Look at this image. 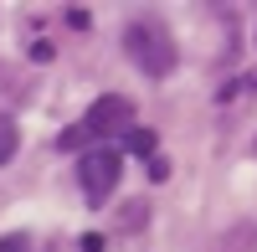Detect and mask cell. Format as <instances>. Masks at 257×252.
Returning <instances> with one entry per match:
<instances>
[{"instance_id": "obj_6", "label": "cell", "mask_w": 257, "mask_h": 252, "mask_svg": "<svg viewBox=\"0 0 257 252\" xmlns=\"http://www.w3.org/2000/svg\"><path fill=\"white\" fill-rule=\"evenodd\" d=\"M0 252H31V237H26V232H11V237H0Z\"/></svg>"}, {"instance_id": "obj_8", "label": "cell", "mask_w": 257, "mask_h": 252, "mask_svg": "<svg viewBox=\"0 0 257 252\" xmlns=\"http://www.w3.org/2000/svg\"><path fill=\"white\" fill-rule=\"evenodd\" d=\"M67 26H77V31H88V26H93V16H88V11H67Z\"/></svg>"}, {"instance_id": "obj_4", "label": "cell", "mask_w": 257, "mask_h": 252, "mask_svg": "<svg viewBox=\"0 0 257 252\" xmlns=\"http://www.w3.org/2000/svg\"><path fill=\"white\" fill-rule=\"evenodd\" d=\"M16 150H21V129H16V118L0 113V165L16 160Z\"/></svg>"}, {"instance_id": "obj_5", "label": "cell", "mask_w": 257, "mask_h": 252, "mask_svg": "<svg viewBox=\"0 0 257 252\" xmlns=\"http://www.w3.org/2000/svg\"><path fill=\"white\" fill-rule=\"evenodd\" d=\"M155 144H160L155 129H128V134H123V150H128V155H155Z\"/></svg>"}, {"instance_id": "obj_3", "label": "cell", "mask_w": 257, "mask_h": 252, "mask_svg": "<svg viewBox=\"0 0 257 252\" xmlns=\"http://www.w3.org/2000/svg\"><path fill=\"white\" fill-rule=\"evenodd\" d=\"M77 185H82V196H88V206H103V201H108V191L118 185V155H113V150L82 155V165H77Z\"/></svg>"}, {"instance_id": "obj_7", "label": "cell", "mask_w": 257, "mask_h": 252, "mask_svg": "<svg viewBox=\"0 0 257 252\" xmlns=\"http://www.w3.org/2000/svg\"><path fill=\"white\" fill-rule=\"evenodd\" d=\"M82 139H88V134H82V123H77V129H62L57 150H82Z\"/></svg>"}, {"instance_id": "obj_1", "label": "cell", "mask_w": 257, "mask_h": 252, "mask_svg": "<svg viewBox=\"0 0 257 252\" xmlns=\"http://www.w3.org/2000/svg\"><path fill=\"white\" fill-rule=\"evenodd\" d=\"M123 52H128V62H134L144 77L175 72V36H170L165 21H155V16H139V21L123 26Z\"/></svg>"}, {"instance_id": "obj_2", "label": "cell", "mask_w": 257, "mask_h": 252, "mask_svg": "<svg viewBox=\"0 0 257 252\" xmlns=\"http://www.w3.org/2000/svg\"><path fill=\"white\" fill-rule=\"evenodd\" d=\"M128 118H134V103H128L123 93H103L93 108H88V118H82V134L88 139H123L128 134Z\"/></svg>"}, {"instance_id": "obj_9", "label": "cell", "mask_w": 257, "mask_h": 252, "mask_svg": "<svg viewBox=\"0 0 257 252\" xmlns=\"http://www.w3.org/2000/svg\"><path fill=\"white\" fill-rule=\"evenodd\" d=\"M31 62H52V41H36V47H31Z\"/></svg>"}]
</instances>
